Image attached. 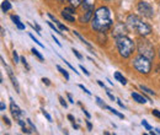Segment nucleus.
<instances>
[{
	"instance_id": "11",
	"label": "nucleus",
	"mask_w": 160,
	"mask_h": 135,
	"mask_svg": "<svg viewBox=\"0 0 160 135\" xmlns=\"http://www.w3.org/2000/svg\"><path fill=\"white\" fill-rule=\"evenodd\" d=\"M92 14H94V10H85V15H82L81 17H80V22L81 23H86V22H89L91 17H92Z\"/></svg>"
},
{
	"instance_id": "25",
	"label": "nucleus",
	"mask_w": 160,
	"mask_h": 135,
	"mask_svg": "<svg viewBox=\"0 0 160 135\" xmlns=\"http://www.w3.org/2000/svg\"><path fill=\"white\" fill-rule=\"evenodd\" d=\"M30 38L32 39V41H33L35 43H37V44H38L40 47H42V48H44V46H43V44L41 43V42H40V41H38V39H36V38H35V36H33V35H30Z\"/></svg>"
},
{
	"instance_id": "45",
	"label": "nucleus",
	"mask_w": 160,
	"mask_h": 135,
	"mask_svg": "<svg viewBox=\"0 0 160 135\" xmlns=\"http://www.w3.org/2000/svg\"><path fill=\"white\" fill-rule=\"evenodd\" d=\"M68 119H69L72 123H74V118H73V116H72V114H68Z\"/></svg>"
},
{
	"instance_id": "20",
	"label": "nucleus",
	"mask_w": 160,
	"mask_h": 135,
	"mask_svg": "<svg viewBox=\"0 0 160 135\" xmlns=\"http://www.w3.org/2000/svg\"><path fill=\"white\" fill-rule=\"evenodd\" d=\"M74 35H75V36H77V37H78V38H79L80 41H81V42H82V43H84V44H86V46H88V47H89V48H92V47H91V44H90V43H89V42H86V41H85V39L82 38V37H81V36H80L79 33H78V32H77V31H74Z\"/></svg>"
},
{
	"instance_id": "44",
	"label": "nucleus",
	"mask_w": 160,
	"mask_h": 135,
	"mask_svg": "<svg viewBox=\"0 0 160 135\" xmlns=\"http://www.w3.org/2000/svg\"><path fill=\"white\" fill-rule=\"evenodd\" d=\"M98 84H99V85H100L101 87H103V89H105V90H106V86H105V84H103V82H102V81H98Z\"/></svg>"
},
{
	"instance_id": "40",
	"label": "nucleus",
	"mask_w": 160,
	"mask_h": 135,
	"mask_svg": "<svg viewBox=\"0 0 160 135\" xmlns=\"http://www.w3.org/2000/svg\"><path fill=\"white\" fill-rule=\"evenodd\" d=\"M86 125H88V129H89V130H91V129H92V125H91V123H90L89 120L86 122Z\"/></svg>"
},
{
	"instance_id": "8",
	"label": "nucleus",
	"mask_w": 160,
	"mask_h": 135,
	"mask_svg": "<svg viewBox=\"0 0 160 135\" xmlns=\"http://www.w3.org/2000/svg\"><path fill=\"white\" fill-rule=\"evenodd\" d=\"M75 7L72 6V7H64V10L62 11V16L65 20L70 21V22H75Z\"/></svg>"
},
{
	"instance_id": "13",
	"label": "nucleus",
	"mask_w": 160,
	"mask_h": 135,
	"mask_svg": "<svg viewBox=\"0 0 160 135\" xmlns=\"http://www.w3.org/2000/svg\"><path fill=\"white\" fill-rule=\"evenodd\" d=\"M11 20L14 21V23L18 26V28H19V30H25V25H23V23H21V21H20V19H19V16H16V15H12V16H11Z\"/></svg>"
},
{
	"instance_id": "3",
	"label": "nucleus",
	"mask_w": 160,
	"mask_h": 135,
	"mask_svg": "<svg viewBox=\"0 0 160 135\" xmlns=\"http://www.w3.org/2000/svg\"><path fill=\"white\" fill-rule=\"evenodd\" d=\"M116 47L122 58H129L136 49V43L124 35V36L116 37Z\"/></svg>"
},
{
	"instance_id": "27",
	"label": "nucleus",
	"mask_w": 160,
	"mask_h": 135,
	"mask_svg": "<svg viewBox=\"0 0 160 135\" xmlns=\"http://www.w3.org/2000/svg\"><path fill=\"white\" fill-rule=\"evenodd\" d=\"M41 111H42V114H43V116L47 118V120H48V122H52V117L49 116V114H48V113H47V112H46V111H44L43 108H42Z\"/></svg>"
},
{
	"instance_id": "38",
	"label": "nucleus",
	"mask_w": 160,
	"mask_h": 135,
	"mask_svg": "<svg viewBox=\"0 0 160 135\" xmlns=\"http://www.w3.org/2000/svg\"><path fill=\"white\" fill-rule=\"evenodd\" d=\"M52 37H53V39H54V42H56V43H57V44H58V46H59V47H62V43H60L59 41H58V39L56 38V37H54V35H53V36H52Z\"/></svg>"
},
{
	"instance_id": "39",
	"label": "nucleus",
	"mask_w": 160,
	"mask_h": 135,
	"mask_svg": "<svg viewBox=\"0 0 160 135\" xmlns=\"http://www.w3.org/2000/svg\"><path fill=\"white\" fill-rule=\"evenodd\" d=\"M2 120H4V122H5L6 124H8V125H10V120H9V119H8L6 117H2Z\"/></svg>"
},
{
	"instance_id": "16",
	"label": "nucleus",
	"mask_w": 160,
	"mask_h": 135,
	"mask_svg": "<svg viewBox=\"0 0 160 135\" xmlns=\"http://www.w3.org/2000/svg\"><path fill=\"white\" fill-rule=\"evenodd\" d=\"M10 9H11V4H10L8 0H4L2 4H1V10H2L4 12H6V11H9Z\"/></svg>"
},
{
	"instance_id": "14",
	"label": "nucleus",
	"mask_w": 160,
	"mask_h": 135,
	"mask_svg": "<svg viewBox=\"0 0 160 135\" xmlns=\"http://www.w3.org/2000/svg\"><path fill=\"white\" fill-rule=\"evenodd\" d=\"M82 9L84 10H94V2H91L90 0H84Z\"/></svg>"
},
{
	"instance_id": "47",
	"label": "nucleus",
	"mask_w": 160,
	"mask_h": 135,
	"mask_svg": "<svg viewBox=\"0 0 160 135\" xmlns=\"http://www.w3.org/2000/svg\"><path fill=\"white\" fill-rule=\"evenodd\" d=\"M72 124H73V128L74 129H79V125L78 124H75V123H72Z\"/></svg>"
},
{
	"instance_id": "37",
	"label": "nucleus",
	"mask_w": 160,
	"mask_h": 135,
	"mask_svg": "<svg viewBox=\"0 0 160 135\" xmlns=\"http://www.w3.org/2000/svg\"><path fill=\"white\" fill-rule=\"evenodd\" d=\"M153 114H154L155 117H158V118L160 119V112L158 111V109H154V111H153Z\"/></svg>"
},
{
	"instance_id": "4",
	"label": "nucleus",
	"mask_w": 160,
	"mask_h": 135,
	"mask_svg": "<svg viewBox=\"0 0 160 135\" xmlns=\"http://www.w3.org/2000/svg\"><path fill=\"white\" fill-rule=\"evenodd\" d=\"M133 66H134V69L140 73V74H144V75H147V74H149L150 73V70H152V63H150V59L147 58V57H144V55H137L134 60H133Z\"/></svg>"
},
{
	"instance_id": "35",
	"label": "nucleus",
	"mask_w": 160,
	"mask_h": 135,
	"mask_svg": "<svg viewBox=\"0 0 160 135\" xmlns=\"http://www.w3.org/2000/svg\"><path fill=\"white\" fill-rule=\"evenodd\" d=\"M42 81H43V84H46L47 86H49V85H51V81H49L47 77H43V79H42Z\"/></svg>"
},
{
	"instance_id": "24",
	"label": "nucleus",
	"mask_w": 160,
	"mask_h": 135,
	"mask_svg": "<svg viewBox=\"0 0 160 135\" xmlns=\"http://www.w3.org/2000/svg\"><path fill=\"white\" fill-rule=\"evenodd\" d=\"M142 125H143V127H144L147 130H152V127H150V125H149V123H148L147 120H144V119L142 120Z\"/></svg>"
},
{
	"instance_id": "12",
	"label": "nucleus",
	"mask_w": 160,
	"mask_h": 135,
	"mask_svg": "<svg viewBox=\"0 0 160 135\" xmlns=\"http://www.w3.org/2000/svg\"><path fill=\"white\" fill-rule=\"evenodd\" d=\"M132 98L136 101V102H138V103H142V104H144L145 102H147V99L144 98L143 96H140L139 94H137V92H132Z\"/></svg>"
},
{
	"instance_id": "10",
	"label": "nucleus",
	"mask_w": 160,
	"mask_h": 135,
	"mask_svg": "<svg viewBox=\"0 0 160 135\" xmlns=\"http://www.w3.org/2000/svg\"><path fill=\"white\" fill-rule=\"evenodd\" d=\"M11 101V103H10V111H11V114L12 117L16 119V120H19L20 118H22V111H21L20 108H19V106L12 101V99H10Z\"/></svg>"
},
{
	"instance_id": "15",
	"label": "nucleus",
	"mask_w": 160,
	"mask_h": 135,
	"mask_svg": "<svg viewBox=\"0 0 160 135\" xmlns=\"http://www.w3.org/2000/svg\"><path fill=\"white\" fill-rule=\"evenodd\" d=\"M115 79H116L117 81H120L122 85H126V84H127L126 77L122 76V75H121V73H118V71H116V73H115Z\"/></svg>"
},
{
	"instance_id": "26",
	"label": "nucleus",
	"mask_w": 160,
	"mask_h": 135,
	"mask_svg": "<svg viewBox=\"0 0 160 135\" xmlns=\"http://www.w3.org/2000/svg\"><path fill=\"white\" fill-rule=\"evenodd\" d=\"M12 58H14L15 64H18V63H19L20 58H19V55H18V52H16V51H14V52H12Z\"/></svg>"
},
{
	"instance_id": "28",
	"label": "nucleus",
	"mask_w": 160,
	"mask_h": 135,
	"mask_svg": "<svg viewBox=\"0 0 160 135\" xmlns=\"http://www.w3.org/2000/svg\"><path fill=\"white\" fill-rule=\"evenodd\" d=\"M56 23L58 25V27H59V28H60V30H62V31H68V27H65L64 25H62V23H60L59 21H58V20L56 21Z\"/></svg>"
},
{
	"instance_id": "9",
	"label": "nucleus",
	"mask_w": 160,
	"mask_h": 135,
	"mask_svg": "<svg viewBox=\"0 0 160 135\" xmlns=\"http://www.w3.org/2000/svg\"><path fill=\"white\" fill-rule=\"evenodd\" d=\"M126 33H127V28H126V25H123V23H117L112 30V36L115 38L120 37V36H124Z\"/></svg>"
},
{
	"instance_id": "46",
	"label": "nucleus",
	"mask_w": 160,
	"mask_h": 135,
	"mask_svg": "<svg viewBox=\"0 0 160 135\" xmlns=\"http://www.w3.org/2000/svg\"><path fill=\"white\" fill-rule=\"evenodd\" d=\"M82 112H84V113H85V116L88 117V118H90V114H89V112H88V111H86V109H84V108H82Z\"/></svg>"
},
{
	"instance_id": "49",
	"label": "nucleus",
	"mask_w": 160,
	"mask_h": 135,
	"mask_svg": "<svg viewBox=\"0 0 160 135\" xmlns=\"http://www.w3.org/2000/svg\"><path fill=\"white\" fill-rule=\"evenodd\" d=\"M159 58H160V51H159Z\"/></svg>"
},
{
	"instance_id": "23",
	"label": "nucleus",
	"mask_w": 160,
	"mask_h": 135,
	"mask_svg": "<svg viewBox=\"0 0 160 135\" xmlns=\"http://www.w3.org/2000/svg\"><path fill=\"white\" fill-rule=\"evenodd\" d=\"M69 2H70V5L72 6H74V7H78L80 4L82 2V0H68Z\"/></svg>"
},
{
	"instance_id": "50",
	"label": "nucleus",
	"mask_w": 160,
	"mask_h": 135,
	"mask_svg": "<svg viewBox=\"0 0 160 135\" xmlns=\"http://www.w3.org/2000/svg\"><path fill=\"white\" fill-rule=\"evenodd\" d=\"M107 1H110V0H107Z\"/></svg>"
},
{
	"instance_id": "42",
	"label": "nucleus",
	"mask_w": 160,
	"mask_h": 135,
	"mask_svg": "<svg viewBox=\"0 0 160 135\" xmlns=\"http://www.w3.org/2000/svg\"><path fill=\"white\" fill-rule=\"evenodd\" d=\"M117 103L120 104V107H122V108H126V106H124V104L121 102V99H117Z\"/></svg>"
},
{
	"instance_id": "31",
	"label": "nucleus",
	"mask_w": 160,
	"mask_h": 135,
	"mask_svg": "<svg viewBox=\"0 0 160 135\" xmlns=\"http://www.w3.org/2000/svg\"><path fill=\"white\" fill-rule=\"evenodd\" d=\"M58 98H59V101H60V104H62V106H63L64 108H67V107H68V104H67V102L64 101V98H63L62 96H59Z\"/></svg>"
},
{
	"instance_id": "34",
	"label": "nucleus",
	"mask_w": 160,
	"mask_h": 135,
	"mask_svg": "<svg viewBox=\"0 0 160 135\" xmlns=\"http://www.w3.org/2000/svg\"><path fill=\"white\" fill-rule=\"evenodd\" d=\"M106 94H107V96L111 98V101H115V99H116V98H115V96H113V95L110 92V90H107V89H106Z\"/></svg>"
},
{
	"instance_id": "5",
	"label": "nucleus",
	"mask_w": 160,
	"mask_h": 135,
	"mask_svg": "<svg viewBox=\"0 0 160 135\" xmlns=\"http://www.w3.org/2000/svg\"><path fill=\"white\" fill-rule=\"evenodd\" d=\"M137 49L139 52V54L149 58L150 60L154 59L155 57V52H154V47L152 46V43L149 41H147L145 38H139L138 39V43H137Z\"/></svg>"
},
{
	"instance_id": "43",
	"label": "nucleus",
	"mask_w": 160,
	"mask_h": 135,
	"mask_svg": "<svg viewBox=\"0 0 160 135\" xmlns=\"http://www.w3.org/2000/svg\"><path fill=\"white\" fill-rule=\"evenodd\" d=\"M0 109H1V111H4V109H5V103H4V102H1V103H0Z\"/></svg>"
},
{
	"instance_id": "48",
	"label": "nucleus",
	"mask_w": 160,
	"mask_h": 135,
	"mask_svg": "<svg viewBox=\"0 0 160 135\" xmlns=\"http://www.w3.org/2000/svg\"><path fill=\"white\" fill-rule=\"evenodd\" d=\"M155 133L160 135V129H159V128H157V129H155Z\"/></svg>"
},
{
	"instance_id": "29",
	"label": "nucleus",
	"mask_w": 160,
	"mask_h": 135,
	"mask_svg": "<svg viewBox=\"0 0 160 135\" xmlns=\"http://www.w3.org/2000/svg\"><path fill=\"white\" fill-rule=\"evenodd\" d=\"M47 23H48V26H49V27H51V28H52V30H53L54 32H57V33H59V35H62V32H59V31H58V30H57V28L54 27V25H53L52 22H47Z\"/></svg>"
},
{
	"instance_id": "41",
	"label": "nucleus",
	"mask_w": 160,
	"mask_h": 135,
	"mask_svg": "<svg viewBox=\"0 0 160 135\" xmlns=\"http://www.w3.org/2000/svg\"><path fill=\"white\" fill-rule=\"evenodd\" d=\"M67 96H68V99H69V102H72V103H74V101H73V97H72V95H70V94H68Z\"/></svg>"
},
{
	"instance_id": "7",
	"label": "nucleus",
	"mask_w": 160,
	"mask_h": 135,
	"mask_svg": "<svg viewBox=\"0 0 160 135\" xmlns=\"http://www.w3.org/2000/svg\"><path fill=\"white\" fill-rule=\"evenodd\" d=\"M1 61H2V65L5 66V69L8 70V75L10 77V80H11V82H12V85H14V87H15V90H16V92L18 94H20V87H19V82H18V79L14 76V74H12V70L10 69V66H8V64H5V61H4V59L1 58Z\"/></svg>"
},
{
	"instance_id": "22",
	"label": "nucleus",
	"mask_w": 160,
	"mask_h": 135,
	"mask_svg": "<svg viewBox=\"0 0 160 135\" xmlns=\"http://www.w3.org/2000/svg\"><path fill=\"white\" fill-rule=\"evenodd\" d=\"M31 52L33 53V55H36L37 58L40 59L41 61H43V57H42V54H41V53H40V52H38V51H37V49H35V48H32V49H31Z\"/></svg>"
},
{
	"instance_id": "1",
	"label": "nucleus",
	"mask_w": 160,
	"mask_h": 135,
	"mask_svg": "<svg viewBox=\"0 0 160 135\" xmlns=\"http://www.w3.org/2000/svg\"><path fill=\"white\" fill-rule=\"evenodd\" d=\"M113 25V21L111 19V10L107 6H101L99 7L95 14H94V19L91 21V27L92 30L103 33L107 30L111 28V26Z\"/></svg>"
},
{
	"instance_id": "17",
	"label": "nucleus",
	"mask_w": 160,
	"mask_h": 135,
	"mask_svg": "<svg viewBox=\"0 0 160 135\" xmlns=\"http://www.w3.org/2000/svg\"><path fill=\"white\" fill-rule=\"evenodd\" d=\"M140 90L142 91H144L145 94H148V95H155V92L153 91V90H150V89H148V87H145V86H143V85H140Z\"/></svg>"
},
{
	"instance_id": "21",
	"label": "nucleus",
	"mask_w": 160,
	"mask_h": 135,
	"mask_svg": "<svg viewBox=\"0 0 160 135\" xmlns=\"http://www.w3.org/2000/svg\"><path fill=\"white\" fill-rule=\"evenodd\" d=\"M106 109H108V111H110L111 113H113V114H116V116H117V117H120L121 119H123V118H124V116H123V114H121V113H118V112H117L116 109H113V108H111L110 106H107V108H106Z\"/></svg>"
},
{
	"instance_id": "6",
	"label": "nucleus",
	"mask_w": 160,
	"mask_h": 135,
	"mask_svg": "<svg viewBox=\"0 0 160 135\" xmlns=\"http://www.w3.org/2000/svg\"><path fill=\"white\" fill-rule=\"evenodd\" d=\"M137 9H138V12L140 15H143L144 17H148V19H152L154 16V9L153 6L147 2V1H139L138 5H137Z\"/></svg>"
},
{
	"instance_id": "30",
	"label": "nucleus",
	"mask_w": 160,
	"mask_h": 135,
	"mask_svg": "<svg viewBox=\"0 0 160 135\" xmlns=\"http://www.w3.org/2000/svg\"><path fill=\"white\" fill-rule=\"evenodd\" d=\"M21 61H22V64H23V66L27 69V70H30V65L27 64V61H26V59H25V57H22L21 58Z\"/></svg>"
},
{
	"instance_id": "19",
	"label": "nucleus",
	"mask_w": 160,
	"mask_h": 135,
	"mask_svg": "<svg viewBox=\"0 0 160 135\" xmlns=\"http://www.w3.org/2000/svg\"><path fill=\"white\" fill-rule=\"evenodd\" d=\"M95 99H96V103H98V104L100 106L101 108H105V109L107 108V104H106V103H105V102H103V101L101 99L100 97H95Z\"/></svg>"
},
{
	"instance_id": "33",
	"label": "nucleus",
	"mask_w": 160,
	"mask_h": 135,
	"mask_svg": "<svg viewBox=\"0 0 160 135\" xmlns=\"http://www.w3.org/2000/svg\"><path fill=\"white\" fill-rule=\"evenodd\" d=\"M72 52H73V53H74V54H75V55H77V58L78 59H81L82 58V55H81V54H80L79 52H78V51H75V49H74V48H73V49H72Z\"/></svg>"
},
{
	"instance_id": "36",
	"label": "nucleus",
	"mask_w": 160,
	"mask_h": 135,
	"mask_svg": "<svg viewBox=\"0 0 160 135\" xmlns=\"http://www.w3.org/2000/svg\"><path fill=\"white\" fill-rule=\"evenodd\" d=\"M80 69H81V70L84 71V74H85V75H88V76L90 75V73H89V71H88V70H86V69H85V68H84L82 65H80Z\"/></svg>"
},
{
	"instance_id": "18",
	"label": "nucleus",
	"mask_w": 160,
	"mask_h": 135,
	"mask_svg": "<svg viewBox=\"0 0 160 135\" xmlns=\"http://www.w3.org/2000/svg\"><path fill=\"white\" fill-rule=\"evenodd\" d=\"M57 69H58V70L60 71V74H62L63 76L65 77V80H69V74L67 73V70H64V69H63L62 66H59V65H57Z\"/></svg>"
},
{
	"instance_id": "2",
	"label": "nucleus",
	"mask_w": 160,
	"mask_h": 135,
	"mask_svg": "<svg viewBox=\"0 0 160 135\" xmlns=\"http://www.w3.org/2000/svg\"><path fill=\"white\" fill-rule=\"evenodd\" d=\"M127 25H128V27L131 28V30H133V31H136L138 35H140L142 37H145V36H149L153 31H152V27L148 25V23H145V22H143L140 17H138L137 15H129L128 17H127Z\"/></svg>"
},
{
	"instance_id": "32",
	"label": "nucleus",
	"mask_w": 160,
	"mask_h": 135,
	"mask_svg": "<svg viewBox=\"0 0 160 135\" xmlns=\"http://www.w3.org/2000/svg\"><path fill=\"white\" fill-rule=\"evenodd\" d=\"M79 87L81 89V90H82V91H84V92H85V94H88V95H91V92H90V91H89L86 87H84V85H79Z\"/></svg>"
}]
</instances>
